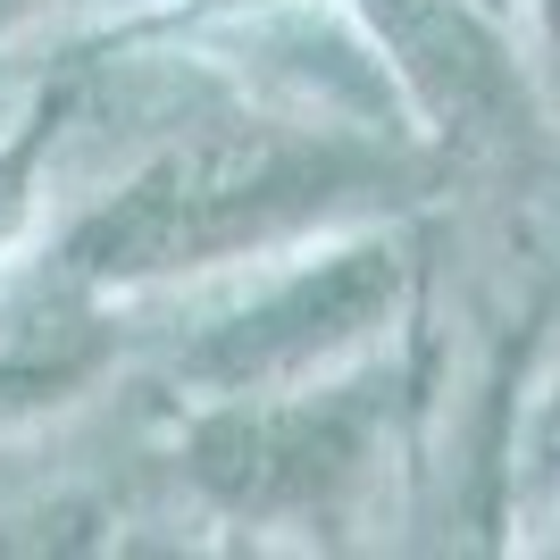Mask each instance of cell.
I'll list each match as a JSON object with an SVG mask.
<instances>
[{
  "label": "cell",
  "mask_w": 560,
  "mask_h": 560,
  "mask_svg": "<svg viewBox=\"0 0 560 560\" xmlns=\"http://www.w3.org/2000/svg\"><path fill=\"white\" fill-rule=\"evenodd\" d=\"M376 185H385L376 135L327 126L310 109L293 126H201L126 167L59 234V268L101 293H151L176 277L293 252Z\"/></svg>",
  "instance_id": "cell-1"
},
{
  "label": "cell",
  "mask_w": 560,
  "mask_h": 560,
  "mask_svg": "<svg viewBox=\"0 0 560 560\" xmlns=\"http://www.w3.org/2000/svg\"><path fill=\"white\" fill-rule=\"evenodd\" d=\"M410 277L419 268L401 234H327L310 252H268L234 302L167 343V376L192 401H243L369 369L410 310Z\"/></svg>",
  "instance_id": "cell-2"
},
{
  "label": "cell",
  "mask_w": 560,
  "mask_h": 560,
  "mask_svg": "<svg viewBox=\"0 0 560 560\" xmlns=\"http://www.w3.org/2000/svg\"><path fill=\"white\" fill-rule=\"evenodd\" d=\"M185 468L226 518L252 527H327L351 511V493L385 460V401H376V360L318 385L243 401H192Z\"/></svg>",
  "instance_id": "cell-3"
},
{
  "label": "cell",
  "mask_w": 560,
  "mask_h": 560,
  "mask_svg": "<svg viewBox=\"0 0 560 560\" xmlns=\"http://www.w3.org/2000/svg\"><path fill=\"white\" fill-rule=\"evenodd\" d=\"M351 18L394 75L410 135L468 160H511L552 117L518 9L502 0H351Z\"/></svg>",
  "instance_id": "cell-4"
},
{
  "label": "cell",
  "mask_w": 560,
  "mask_h": 560,
  "mask_svg": "<svg viewBox=\"0 0 560 560\" xmlns=\"http://www.w3.org/2000/svg\"><path fill=\"white\" fill-rule=\"evenodd\" d=\"M101 302L109 293L84 284L75 268H59V259H50V277L0 293V435L75 401L117 360V327Z\"/></svg>",
  "instance_id": "cell-5"
},
{
  "label": "cell",
  "mask_w": 560,
  "mask_h": 560,
  "mask_svg": "<svg viewBox=\"0 0 560 560\" xmlns=\"http://www.w3.org/2000/svg\"><path fill=\"white\" fill-rule=\"evenodd\" d=\"M527 9V59L544 75V101L560 109V0H518Z\"/></svg>",
  "instance_id": "cell-6"
},
{
  "label": "cell",
  "mask_w": 560,
  "mask_h": 560,
  "mask_svg": "<svg viewBox=\"0 0 560 560\" xmlns=\"http://www.w3.org/2000/svg\"><path fill=\"white\" fill-rule=\"evenodd\" d=\"M502 9H518V0H502Z\"/></svg>",
  "instance_id": "cell-7"
}]
</instances>
